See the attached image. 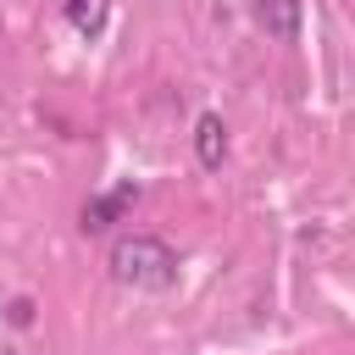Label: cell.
I'll return each instance as SVG.
<instances>
[{"instance_id": "cell-4", "label": "cell", "mask_w": 355, "mask_h": 355, "mask_svg": "<svg viewBox=\"0 0 355 355\" xmlns=\"http://www.w3.org/2000/svg\"><path fill=\"white\" fill-rule=\"evenodd\" d=\"M255 22L272 33V39H300V0H261L255 6Z\"/></svg>"}, {"instance_id": "cell-5", "label": "cell", "mask_w": 355, "mask_h": 355, "mask_svg": "<svg viewBox=\"0 0 355 355\" xmlns=\"http://www.w3.org/2000/svg\"><path fill=\"white\" fill-rule=\"evenodd\" d=\"M61 11H67V28L78 39H94L105 28V17H111V0H61Z\"/></svg>"}, {"instance_id": "cell-1", "label": "cell", "mask_w": 355, "mask_h": 355, "mask_svg": "<svg viewBox=\"0 0 355 355\" xmlns=\"http://www.w3.org/2000/svg\"><path fill=\"white\" fill-rule=\"evenodd\" d=\"M105 266H111V277H116L122 288H150V294H161V288L178 283V255H172V244L155 239V233H122V239L111 244Z\"/></svg>"}, {"instance_id": "cell-3", "label": "cell", "mask_w": 355, "mask_h": 355, "mask_svg": "<svg viewBox=\"0 0 355 355\" xmlns=\"http://www.w3.org/2000/svg\"><path fill=\"white\" fill-rule=\"evenodd\" d=\"M194 155H200V166H222L227 161V122L216 116V111H205L200 122H194Z\"/></svg>"}, {"instance_id": "cell-2", "label": "cell", "mask_w": 355, "mask_h": 355, "mask_svg": "<svg viewBox=\"0 0 355 355\" xmlns=\"http://www.w3.org/2000/svg\"><path fill=\"white\" fill-rule=\"evenodd\" d=\"M139 194H144V189H139L133 178H122L116 189L94 194V200L83 205V216H78V222H83V233H105V227H116V222H122V216L139 205Z\"/></svg>"}, {"instance_id": "cell-6", "label": "cell", "mask_w": 355, "mask_h": 355, "mask_svg": "<svg viewBox=\"0 0 355 355\" xmlns=\"http://www.w3.org/2000/svg\"><path fill=\"white\" fill-rule=\"evenodd\" d=\"M6 322H11V327H28V322H33V300H11V305H6Z\"/></svg>"}]
</instances>
